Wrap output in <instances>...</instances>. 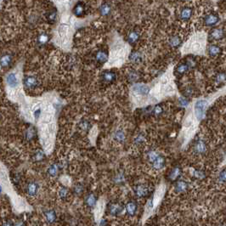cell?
<instances>
[{
	"label": "cell",
	"mask_w": 226,
	"mask_h": 226,
	"mask_svg": "<svg viewBox=\"0 0 226 226\" xmlns=\"http://www.w3.org/2000/svg\"><path fill=\"white\" fill-rule=\"evenodd\" d=\"M221 52V49L217 46V45H214V44H212L208 47V54L211 56H217L220 54Z\"/></svg>",
	"instance_id": "17"
},
{
	"label": "cell",
	"mask_w": 226,
	"mask_h": 226,
	"mask_svg": "<svg viewBox=\"0 0 226 226\" xmlns=\"http://www.w3.org/2000/svg\"><path fill=\"white\" fill-rule=\"evenodd\" d=\"M57 170H58V168H57L56 165H51V166L49 167V168L48 169V173H49V174L50 175V176L54 177L57 174Z\"/></svg>",
	"instance_id": "34"
},
{
	"label": "cell",
	"mask_w": 226,
	"mask_h": 226,
	"mask_svg": "<svg viewBox=\"0 0 226 226\" xmlns=\"http://www.w3.org/2000/svg\"><path fill=\"white\" fill-rule=\"evenodd\" d=\"M224 35V31L220 29V28H215L210 32V37L213 39H215V40H219V39H223Z\"/></svg>",
	"instance_id": "11"
},
{
	"label": "cell",
	"mask_w": 226,
	"mask_h": 226,
	"mask_svg": "<svg viewBox=\"0 0 226 226\" xmlns=\"http://www.w3.org/2000/svg\"><path fill=\"white\" fill-rule=\"evenodd\" d=\"M180 174H181V170H180L179 167H174L173 170L171 171L169 178H170L171 180H176L180 176Z\"/></svg>",
	"instance_id": "26"
},
{
	"label": "cell",
	"mask_w": 226,
	"mask_h": 226,
	"mask_svg": "<svg viewBox=\"0 0 226 226\" xmlns=\"http://www.w3.org/2000/svg\"><path fill=\"white\" fill-rule=\"evenodd\" d=\"M207 105V102L204 100H199L195 104L194 111H195L196 117L198 120H201L204 117L205 110H206Z\"/></svg>",
	"instance_id": "4"
},
{
	"label": "cell",
	"mask_w": 226,
	"mask_h": 226,
	"mask_svg": "<svg viewBox=\"0 0 226 226\" xmlns=\"http://www.w3.org/2000/svg\"><path fill=\"white\" fill-rule=\"evenodd\" d=\"M97 17L89 15L84 18L77 17L72 13L60 15L54 32V42L56 45L64 49H69L72 46L73 36L77 29L87 26Z\"/></svg>",
	"instance_id": "1"
},
{
	"label": "cell",
	"mask_w": 226,
	"mask_h": 226,
	"mask_svg": "<svg viewBox=\"0 0 226 226\" xmlns=\"http://www.w3.org/2000/svg\"><path fill=\"white\" fill-rule=\"evenodd\" d=\"M140 39V34H139V32H136V31H133L131 32L128 36V43H135Z\"/></svg>",
	"instance_id": "16"
},
{
	"label": "cell",
	"mask_w": 226,
	"mask_h": 226,
	"mask_svg": "<svg viewBox=\"0 0 226 226\" xmlns=\"http://www.w3.org/2000/svg\"><path fill=\"white\" fill-rule=\"evenodd\" d=\"M75 191H76V192H77V193H80V192L82 191V187L80 186V185H78V186H77V187H76V190H75Z\"/></svg>",
	"instance_id": "47"
},
{
	"label": "cell",
	"mask_w": 226,
	"mask_h": 226,
	"mask_svg": "<svg viewBox=\"0 0 226 226\" xmlns=\"http://www.w3.org/2000/svg\"><path fill=\"white\" fill-rule=\"evenodd\" d=\"M67 193H68V191L66 188H62L59 191V196L61 199H66V197L67 196Z\"/></svg>",
	"instance_id": "39"
},
{
	"label": "cell",
	"mask_w": 226,
	"mask_h": 226,
	"mask_svg": "<svg viewBox=\"0 0 226 226\" xmlns=\"http://www.w3.org/2000/svg\"><path fill=\"white\" fill-rule=\"evenodd\" d=\"M11 61H12V56H10V55H5V56H2V58H1V66L3 68L4 67H7L11 63Z\"/></svg>",
	"instance_id": "19"
},
{
	"label": "cell",
	"mask_w": 226,
	"mask_h": 226,
	"mask_svg": "<svg viewBox=\"0 0 226 226\" xmlns=\"http://www.w3.org/2000/svg\"><path fill=\"white\" fill-rule=\"evenodd\" d=\"M192 9H191L190 7H185L181 9L180 13H179V18L181 21L184 22H187L189 21L192 16Z\"/></svg>",
	"instance_id": "9"
},
{
	"label": "cell",
	"mask_w": 226,
	"mask_h": 226,
	"mask_svg": "<svg viewBox=\"0 0 226 226\" xmlns=\"http://www.w3.org/2000/svg\"><path fill=\"white\" fill-rule=\"evenodd\" d=\"M59 17H60V15H59V13H58L57 9H56V11H54V10L50 11L47 15L48 21L50 22V23H56Z\"/></svg>",
	"instance_id": "20"
},
{
	"label": "cell",
	"mask_w": 226,
	"mask_h": 226,
	"mask_svg": "<svg viewBox=\"0 0 226 226\" xmlns=\"http://www.w3.org/2000/svg\"><path fill=\"white\" fill-rule=\"evenodd\" d=\"M153 162V166L156 169H161L164 166V163H165V161H164V158L162 157L161 156L158 157Z\"/></svg>",
	"instance_id": "22"
},
{
	"label": "cell",
	"mask_w": 226,
	"mask_h": 226,
	"mask_svg": "<svg viewBox=\"0 0 226 226\" xmlns=\"http://www.w3.org/2000/svg\"><path fill=\"white\" fill-rule=\"evenodd\" d=\"M181 43H182V41H181V39L179 38V36H173L169 39V44H170L171 47L173 48L179 47V45L181 44Z\"/></svg>",
	"instance_id": "21"
},
{
	"label": "cell",
	"mask_w": 226,
	"mask_h": 226,
	"mask_svg": "<svg viewBox=\"0 0 226 226\" xmlns=\"http://www.w3.org/2000/svg\"><path fill=\"white\" fill-rule=\"evenodd\" d=\"M218 181L220 183H226V170L222 171L218 175Z\"/></svg>",
	"instance_id": "36"
},
{
	"label": "cell",
	"mask_w": 226,
	"mask_h": 226,
	"mask_svg": "<svg viewBox=\"0 0 226 226\" xmlns=\"http://www.w3.org/2000/svg\"><path fill=\"white\" fill-rule=\"evenodd\" d=\"M123 206H120V205L115 204L111 206L110 207V211H111V214H117V213H120L123 212Z\"/></svg>",
	"instance_id": "31"
},
{
	"label": "cell",
	"mask_w": 226,
	"mask_h": 226,
	"mask_svg": "<svg viewBox=\"0 0 226 226\" xmlns=\"http://www.w3.org/2000/svg\"><path fill=\"white\" fill-rule=\"evenodd\" d=\"M38 191H39V185H38V184L32 182V183H30L28 184V186H27V193H28V195L34 196V195H36V193L38 192Z\"/></svg>",
	"instance_id": "18"
},
{
	"label": "cell",
	"mask_w": 226,
	"mask_h": 226,
	"mask_svg": "<svg viewBox=\"0 0 226 226\" xmlns=\"http://www.w3.org/2000/svg\"><path fill=\"white\" fill-rule=\"evenodd\" d=\"M115 138L116 140H118L119 142H123L124 140V139H125V134L122 131H117V132L116 133Z\"/></svg>",
	"instance_id": "35"
},
{
	"label": "cell",
	"mask_w": 226,
	"mask_h": 226,
	"mask_svg": "<svg viewBox=\"0 0 226 226\" xmlns=\"http://www.w3.org/2000/svg\"><path fill=\"white\" fill-rule=\"evenodd\" d=\"M133 90L134 93L140 95H147L150 92V88L144 83H137L133 87Z\"/></svg>",
	"instance_id": "6"
},
{
	"label": "cell",
	"mask_w": 226,
	"mask_h": 226,
	"mask_svg": "<svg viewBox=\"0 0 226 226\" xmlns=\"http://www.w3.org/2000/svg\"><path fill=\"white\" fill-rule=\"evenodd\" d=\"M126 209L129 215H133L137 210V205L134 202H128L126 206Z\"/></svg>",
	"instance_id": "29"
},
{
	"label": "cell",
	"mask_w": 226,
	"mask_h": 226,
	"mask_svg": "<svg viewBox=\"0 0 226 226\" xmlns=\"http://www.w3.org/2000/svg\"><path fill=\"white\" fill-rule=\"evenodd\" d=\"M148 156H149L150 160L151 162H154L158 157H160V155H159L157 151H150V152H149V155H148Z\"/></svg>",
	"instance_id": "37"
},
{
	"label": "cell",
	"mask_w": 226,
	"mask_h": 226,
	"mask_svg": "<svg viewBox=\"0 0 226 226\" xmlns=\"http://www.w3.org/2000/svg\"><path fill=\"white\" fill-rule=\"evenodd\" d=\"M34 116H35V118L36 119H39V117L40 116V114H41V110L40 109H38V110H36V111H34Z\"/></svg>",
	"instance_id": "45"
},
{
	"label": "cell",
	"mask_w": 226,
	"mask_h": 226,
	"mask_svg": "<svg viewBox=\"0 0 226 226\" xmlns=\"http://www.w3.org/2000/svg\"><path fill=\"white\" fill-rule=\"evenodd\" d=\"M85 13V6L81 2H77L73 7V14L77 17H81Z\"/></svg>",
	"instance_id": "8"
},
{
	"label": "cell",
	"mask_w": 226,
	"mask_h": 226,
	"mask_svg": "<svg viewBox=\"0 0 226 226\" xmlns=\"http://www.w3.org/2000/svg\"><path fill=\"white\" fill-rule=\"evenodd\" d=\"M45 216H46V218H47V220L49 223H52V222L56 221V213L55 211H53V210H49V211H48L45 213Z\"/></svg>",
	"instance_id": "30"
},
{
	"label": "cell",
	"mask_w": 226,
	"mask_h": 226,
	"mask_svg": "<svg viewBox=\"0 0 226 226\" xmlns=\"http://www.w3.org/2000/svg\"><path fill=\"white\" fill-rule=\"evenodd\" d=\"M49 36L47 33H42L38 38V43L40 45H44L49 42Z\"/></svg>",
	"instance_id": "28"
},
{
	"label": "cell",
	"mask_w": 226,
	"mask_h": 226,
	"mask_svg": "<svg viewBox=\"0 0 226 226\" xmlns=\"http://www.w3.org/2000/svg\"><path fill=\"white\" fill-rule=\"evenodd\" d=\"M128 43H125L118 34H113L110 52V65H119L123 62L129 52Z\"/></svg>",
	"instance_id": "2"
},
{
	"label": "cell",
	"mask_w": 226,
	"mask_h": 226,
	"mask_svg": "<svg viewBox=\"0 0 226 226\" xmlns=\"http://www.w3.org/2000/svg\"><path fill=\"white\" fill-rule=\"evenodd\" d=\"M136 77V73H130V74H129V78H130L131 80H134V79H136V77Z\"/></svg>",
	"instance_id": "46"
},
{
	"label": "cell",
	"mask_w": 226,
	"mask_h": 226,
	"mask_svg": "<svg viewBox=\"0 0 226 226\" xmlns=\"http://www.w3.org/2000/svg\"><path fill=\"white\" fill-rule=\"evenodd\" d=\"M194 175H195V177L198 178V179H203L205 176V174L202 173V172H201V171H197V170L195 171Z\"/></svg>",
	"instance_id": "43"
},
{
	"label": "cell",
	"mask_w": 226,
	"mask_h": 226,
	"mask_svg": "<svg viewBox=\"0 0 226 226\" xmlns=\"http://www.w3.org/2000/svg\"><path fill=\"white\" fill-rule=\"evenodd\" d=\"M6 83L10 88H16L19 85V79L15 73H10L6 76Z\"/></svg>",
	"instance_id": "7"
},
{
	"label": "cell",
	"mask_w": 226,
	"mask_h": 226,
	"mask_svg": "<svg viewBox=\"0 0 226 226\" xmlns=\"http://www.w3.org/2000/svg\"><path fill=\"white\" fill-rule=\"evenodd\" d=\"M24 85L26 87V89H34L35 87L38 86V80L36 77H26L24 79Z\"/></svg>",
	"instance_id": "10"
},
{
	"label": "cell",
	"mask_w": 226,
	"mask_h": 226,
	"mask_svg": "<svg viewBox=\"0 0 226 226\" xmlns=\"http://www.w3.org/2000/svg\"><path fill=\"white\" fill-rule=\"evenodd\" d=\"M51 2L56 6L60 16L66 14L72 13L73 7L77 2H79V0H51Z\"/></svg>",
	"instance_id": "3"
},
{
	"label": "cell",
	"mask_w": 226,
	"mask_h": 226,
	"mask_svg": "<svg viewBox=\"0 0 226 226\" xmlns=\"http://www.w3.org/2000/svg\"><path fill=\"white\" fill-rule=\"evenodd\" d=\"M136 194L137 196H139L140 197H144L148 194V189L145 186L140 185L136 188Z\"/></svg>",
	"instance_id": "27"
},
{
	"label": "cell",
	"mask_w": 226,
	"mask_h": 226,
	"mask_svg": "<svg viewBox=\"0 0 226 226\" xmlns=\"http://www.w3.org/2000/svg\"><path fill=\"white\" fill-rule=\"evenodd\" d=\"M129 59L134 63H139L142 60V54L140 52H133L129 56Z\"/></svg>",
	"instance_id": "23"
},
{
	"label": "cell",
	"mask_w": 226,
	"mask_h": 226,
	"mask_svg": "<svg viewBox=\"0 0 226 226\" xmlns=\"http://www.w3.org/2000/svg\"><path fill=\"white\" fill-rule=\"evenodd\" d=\"M189 65L187 64H181L179 65V66L177 67V72L179 73H184L185 72H187L189 69Z\"/></svg>",
	"instance_id": "33"
},
{
	"label": "cell",
	"mask_w": 226,
	"mask_h": 226,
	"mask_svg": "<svg viewBox=\"0 0 226 226\" xmlns=\"http://www.w3.org/2000/svg\"><path fill=\"white\" fill-rule=\"evenodd\" d=\"M219 22V17L217 14H207L204 17V24L207 26H213Z\"/></svg>",
	"instance_id": "5"
},
{
	"label": "cell",
	"mask_w": 226,
	"mask_h": 226,
	"mask_svg": "<svg viewBox=\"0 0 226 226\" xmlns=\"http://www.w3.org/2000/svg\"><path fill=\"white\" fill-rule=\"evenodd\" d=\"M216 81L218 83H224L226 81V74L224 73H221V74H219L218 76L216 78Z\"/></svg>",
	"instance_id": "38"
},
{
	"label": "cell",
	"mask_w": 226,
	"mask_h": 226,
	"mask_svg": "<svg viewBox=\"0 0 226 226\" xmlns=\"http://www.w3.org/2000/svg\"><path fill=\"white\" fill-rule=\"evenodd\" d=\"M103 79L106 83H111L116 79V74L111 72H106L103 74Z\"/></svg>",
	"instance_id": "25"
},
{
	"label": "cell",
	"mask_w": 226,
	"mask_h": 226,
	"mask_svg": "<svg viewBox=\"0 0 226 226\" xmlns=\"http://www.w3.org/2000/svg\"><path fill=\"white\" fill-rule=\"evenodd\" d=\"M96 60L99 63H106L109 60V57H108L106 52L104 51V50H100L96 54Z\"/></svg>",
	"instance_id": "12"
},
{
	"label": "cell",
	"mask_w": 226,
	"mask_h": 226,
	"mask_svg": "<svg viewBox=\"0 0 226 226\" xmlns=\"http://www.w3.org/2000/svg\"><path fill=\"white\" fill-rule=\"evenodd\" d=\"M80 127H81L83 130H88L89 128V123L87 121H83V122H82L81 124H80Z\"/></svg>",
	"instance_id": "42"
},
{
	"label": "cell",
	"mask_w": 226,
	"mask_h": 226,
	"mask_svg": "<svg viewBox=\"0 0 226 226\" xmlns=\"http://www.w3.org/2000/svg\"><path fill=\"white\" fill-rule=\"evenodd\" d=\"M188 188V184L184 181H179L175 184V191L178 193H182L184 192Z\"/></svg>",
	"instance_id": "15"
},
{
	"label": "cell",
	"mask_w": 226,
	"mask_h": 226,
	"mask_svg": "<svg viewBox=\"0 0 226 226\" xmlns=\"http://www.w3.org/2000/svg\"><path fill=\"white\" fill-rule=\"evenodd\" d=\"M195 150H196V152L199 154L204 153L205 151L207 150V146H206V144L204 143V141H197L196 143V145H195Z\"/></svg>",
	"instance_id": "14"
},
{
	"label": "cell",
	"mask_w": 226,
	"mask_h": 226,
	"mask_svg": "<svg viewBox=\"0 0 226 226\" xmlns=\"http://www.w3.org/2000/svg\"><path fill=\"white\" fill-rule=\"evenodd\" d=\"M85 203L89 207H93L94 205H95V203H96V196L93 195V194L89 195V196L86 197Z\"/></svg>",
	"instance_id": "24"
},
{
	"label": "cell",
	"mask_w": 226,
	"mask_h": 226,
	"mask_svg": "<svg viewBox=\"0 0 226 226\" xmlns=\"http://www.w3.org/2000/svg\"><path fill=\"white\" fill-rule=\"evenodd\" d=\"M179 105H180L181 106H184V107L187 106L188 104H189V101H188L187 100H186L185 98H179Z\"/></svg>",
	"instance_id": "41"
},
{
	"label": "cell",
	"mask_w": 226,
	"mask_h": 226,
	"mask_svg": "<svg viewBox=\"0 0 226 226\" xmlns=\"http://www.w3.org/2000/svg\"><path fill=\"white\" fill-rule=\"evenodd\" d=\"M100 13L103 16H108L111 13V7L109 4H103L100 8Z\"/></svg>",
	"instance_id": "13"
},
{
	"label": "cell",
	"mask_w": 226,
	"mask_h": 226,
	"mask_svg": "<svg viewBox=\"0 0 226 226\" xmlns=\"http://www.w3.org/2000/svg\"><path fill=\"white\" fill-rule=\"evenodd\" d=\"M153 111H154V114H155V115H159V114H161V113L162 112V107L157 106L155 107V109H154Z\"/></svg>",
	"instance_id": "44"
},
{
	"label": "cell",
	"mask_w": 226,
	"mask_h": 226,
	"mask_svg": "<svg viewBox=\"0 0 226 226\" xmlns=\"http://www.w3.org/2000/svg\"><path fill=\"white\" fill-rule=\"evenodd\" d=\"M35 129L32 127H30V128H28L27 130H26V137L27 140H32L35 136Z\"/></svg>",
	"instance_id": "32"
},
{
	"label": "cell",
	"mask_w": 226,
	"mask_h": 226,
	"mask_svg": "<svg viewBox=\"0 0 226 226\" xmlns=\"http://www.w3.org/2000/svg\"><path fill=\"white\" fill-rule=\"evenodd\" d=\"M43 157H44V154L42 150H38V151H36V153H35V159L37 160V161H41V160H43Z\"/></svg>",
	"instance_id": "40"
}]
</instances>
